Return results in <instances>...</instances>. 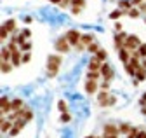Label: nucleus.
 I'll return each instance as SVG.
<instances>
[{
	"label": "nucleus",
	"instance_id": "obj_1",
	"mask_svg": "<svg viewBox=\"0 0 146 138\" xmlns=\"http://www.w3.org/2000/svg\"><path fill=\"white\" fill-rule=\"evenodd\" d=\"M59 65H61V58L56 56V54H50L49 60H47V68H49V72L47 75L49 77H54L58 72H59Z\"/></svg>",
	"mask_w": 146,
	"mask_h": 138
},
{
	"label": "nucleus",
	"instance_id": "obj_2",
	"mask_svg": "<svg viewBox=\"0 0 146 138\" xmlns=\"http://www.w3.org/2000/svg\"><path fill=\"white\" fill-rule=\"evenodd\" d=\"M98 103H99L101 107H111V105L117 103V98L111 96V94H108L106 91H101L99 96H98Z\"/></svg>",
	"mask_w": 146,
	"mask_h": 138
},
{
	"label": "nucleus",
	"instance_id": "obj_3",
	"mask_svg": "<svg viewBox=\"0 0 146 138\" xmlns=\"http://www.w3.org/2000/svg\"><path fill=\"white\" fill-rule=\"evenodd\" d=\"M139 46H141L139 39H137L136 35H129V37H127V40H125L123 49H127L129 53H132V51H137V47H139Z\"/></svg>",
	"mask_w": 146,
	"mask_h": 138
},
{
	"label": "nucleus",
	"instance_id": "obj_4",
	"mask_svg": "<svg viewBox=\"0 0 146 138\" xmlns=\"http://www.w3.org/2000/svg\"><path fill=\"white\" fill-rule=\"evenodd\" d=\"M66 39H68L70 46H78V44H80L82 35H80V33H78L77 30H70V31L66 33Z\"/></svg>",
	"mask_w": 146,
	"mask_h": 138
},
{
	"label": "nucleus",
	"instance_id": "obj_5",
	"mask_svg": "<svg viewBox=\"0 0 146 138\" xmlns=\"http://www.w3.org/2000/svg\"><path fill=\"white\" fill-rule=\"evenodd\" d=\"M0 109H2V115L9 114L12 110V101H9L7 96H2V98H0Z\"/></svg>",
	"mask_w": 146,
	"mask_h": 138
},
{
	"label": "nucleus",
	"instance_id": "obj_6",
	"mask_svg": "<svg viewBox=\"0 0 146 138\" xmlns=\"http://www.w3.org/2000/svg\"><path fill=\"white\" fill-rule=\"evenodd\" d=\"M56 49L59 51V53H68V51H70V42H68V39H66V37L59 39V40L56 42Z\"/></svg>",
	"mask_w": 146,
	"mask_h": 138
},
{
	"label": "nucleus",
	"instance_id": "obj_7",
	"mask_svg": "<svg viewBox=\"0 0 146 138\" xmlns=\"http://www.w3.org/2000/svg\"><path fill=\"white\" fill-rule=\"evenodd\" d=\"M101 66H103V63L94 56V58H90V61H89V72H101Z\"/></svg>",
	"mask_w": 146,
	"mask_h": 138
},
{
	"label": "nucleus",
	"instance_id": "obj_8",
	"mask_svg": "<svg viewBox=\"0 0 146 138\" xmlns=\"http://www.w3.org/2000/svg\"><path fill=\"white\" fill-rule=\"evenodd\" d=\"M101 75L104 77V80H111L113 70H111V66H110L108 63H103V66H101Z\"/></svg>",
	"mask_w": 146,
	"mask_h": 138
},
{
	"label": "nucleus",
	"instance_id": "obj_9",
	"mask_svg": "<svg viewBox=\"0 0 146 138\" xmlns=\"http://www.w3.org/2000/svg\"><path fill=\"white\" fill-rule=\"evenodd\" d=\"M127 37H129V35H125L123 31H120L118 35L115 37V47H117L118 51H120V49H123V46H125V40H127Z\"/></svg>",
	"mask_w": 146,
	"mask_h": 138
},
{
	"label": "nucleus",
	"instance_id": "obj_10",
	"mask_svg": "<svg viewBox=\"0 0 146 138\" xmlns=\"http://www.w3.org/2000/svg\"><path fill=\"white\" fill-rule=\"evenodd\" d=\"M25 124H26V121L25 119H17V121H14V128L11 129V135L14 136V135H17L23 128H25Z\"/></svg>",
	"mask_w": 146,
	"mask_h": 138
},
{
	"label": "nucleus",
	"instance_id": "obj_11",
	"mask_svg": "<svg viewBox=\"0 0 146 138\" xmlns=\"http://www.w3.org/2000/svg\"><path fill=\"white\" fill-rule=\"evenodd\" d=\"M84 88H85V91H87L89 94H94V93L98 91V80H89V79H87V82H85Z\"/></svg>",
	"mask_w": 146,
	"mask_h": 138
},
{
	"label": "nucleus",
	"instance_id": "obj_12",
	"mask_svg": "<svg viewBox=\"0 0 146 138\" xmlns=\"http://www.w3.org/2000/svg\"><path fill=\"white\" fill-rule=\"evenodd\" d=\"M104 135H117L118 136V133H120V129H118V126H115V124H111V123H108V124H104Z\"/></svg>",
	"mask_w": 146,
	"mask_h": 138
},
{
	"label": "nucleus",
	"instance_id": "obj_13",
	"mask_svg": "<svg viewBox=\"0 0 146 138\" xmlns=\"http://www.w3.org/2000/svg\"><path fill=\"white\" fill-rule=\"evenodd\" d=\"M14 128V123H12V121H4V117H2V121H0V129H2V135L4 133H7V131H11Z\"/></svg>",
	"mask_w": 146,
	"mask_h": 138
},
{
	"label": "nucleus",
	"instance_id": "obj_14",
	"mask_svg": "<svg viewBox=\"0 0 146 138\" xmlns=\"http://www.w3.org/2000/svg\"><path fill=\"white\" fill-rule=\"evenodd\" d=\"M23 53H19V51H16V53H12V58H11V63L14 65V66H19L21 63H23V56H21Z\"/></svg>",
	"mask_w": 146,
	"mask_h": 138
},
{
	"label": "nucleus",
	"instance_id": "obj_15",
	"mask_svg": "<svg viewBox=\"0 0 146 138\" xmlns=\"http://www.w3.org/2000/svg\"><path fill=\"white\" fill-rule=\"evenodd\" d=\"M0 54H2V61H11V58H12V53H11V49L7 47V46H4L2 47V53H0Z\"/></svg>",
	"mask_w": 146,
	"mask_h": 138
},
{
	"label": "nucleus",
	"instance_id": "obj_16",
	"mask_svg": "<svg viewBox=\"0 0 146 138\" xmlns=\"http://www.w3.org/2000/svg\"><path fill=\"white\" fill-rule=\"evenodd\" d=\"M118 58H120L123 63H129V61H131V54H129V51H127V49H120V51H118Z\"/></svg>",
	"mask_w": 146,
	"mask_h": 138
},
{
	"label": "nucleus",
	"instance_id": "obj_17",
	"mask_svg": "<svg viewBox=\"0 0 146 138\" xmlns=\"http://www.w3.org/2000/svg\"><path fill=\"white\" fill-rule=\"evenodd\" d=\"M80 42L84 44V46H90V44H92L94 42V35H90V33H85V35H82V39H80Z\"/></svg>",
	"mask_w": 146,
	"mask_h": 138
},
{
	"label": "nucleus",
	"instance_id": "obj_18",
	"mask_svg": "<svg viewBox=\"0 0 146 138\" xmlns=\"http://www.w3.org/2000/svg\"><path fill=\"white\" fill-rule=\"evenodd\" d=\"M118 5H120V9H123V12H127V11L132 9V2H129V0H120Z\"/></svg>",
	"mask_w": 146,
	"mask_h": 138
},
{
	"label": "nucleus",
	"instance_id": "obj_19",
	"mask_svg": "<svg viewBox=\"0 0 146 138\" xmlns=\"http://www.w3.org/2000/svg\"><path fill=\"white\" fill-rule=\"evenodd\" d=\"M136 79H137L139 82L146 79V70L143 68V65H141V68H137V70H136Z\"/></svg>",
	"mask_w": 146,
	"mask_h": 138
},
{
	"label": "nucleus",
	"instance_id": "obj_20",
	"mask_svg": "<svg viewBox=\"0 0 146 138\" xmlns=\"http://www.w3.org/2000/svg\"><path fill=\"white\" fill-rule=\"evenodd\" d=\"M12 63H7V61H2L0 63V68H2V74H9L11 70H12Z\"/></svg>",
	"mask_w": 146,
	"mask_h": 138
},
{
	"label": "nucleus",
	"instance_id": "obj_21",
	"mask_svg": "<svg viewBox=\"0 0 146 138\" xmlns=\"http://www.w3.org/2000/svg\"><path fill=\"white\" fill-rule=\"evenodd\" d=\"M21 109H25V105H23V100L16 98V100L12 101V110H21Z\"/></svg>",
	"mask_w": 146,
	"mask_h": 138
},
{
	"label": "nucleus",
	"instance_id": "obj_22",
	"mask_svg": "<svg viewBox=\"0 0 146 138\" xmlns=\"http://www.w3.org/2000/svg\"><path fill=\"white\" fill-rule=\"evenodd\" d=\"M7 37H9V30L2 25V28H0V40H7Z\"/></svg>",
	"mask_w": 146,
	"mask_h": 138
},
{
	"label": "nucleus",
	"instance_id": "obj_23",
	"mask_svg": "<svg viewBox=\"0 0 146 138\" xmlns=\"http://www.w3.org/2000/svg\"><path fill=\"white\" fill-rule=\"evenodd\" d=\"M96 58H98L101 63H104V60H106V51H104V49H99L98 53H96Z\"/></svg>",
	"mask_w": 146,
	"mask_h": 138
},
{
	"label": "nucleus",
	"instance_id": "obj_24",
	"mask_svg": "<svg viewBox=\"0 0 146 138\" xmlns=\"http://www.w3.org/2000/svg\"><path fill=\"white\" fill-rule=\"evenodd\" d=\"M101 72H87V79L89 80H99Z\"/></svg>",
	"mask_w": 146,
	"mask_h": 138
},
{
	"label": "nucleus",
	"instance_id": "obj_25",
	"mask_svg": "<svg viewBox=\"0 0 146 138\" xmlns=\"http://www.w3.org/2000/svg\"><path fill=\"white\" fill-rule=\"evenodd\" d=\"M139 12H141L139 9H136V7H132L131 11H127V12H123V14H129V16H131V18H139Z\"/></svg>",
	"mask_w": 146,
	"mask_h": 138
},
{
	"label": "nucleus",
	"instance_id": "obj_26",
	"mask_svg": "<svg viewBox=\"0 0 146 138\" xmlns=\"http://www.w3.org/2000/svg\"><path fill=\"white\" fill-rule=\"evenodd\" d=\"M4 26H5L9 31H14V28H16V21H14V19H9V21L4 23Z\"/></svg>",
	"mask_w": 146,
	"mask_h": 138
},
{
	"label": "nucleus",
	"instance_id": "obj_27",
	"mask_svg": "<svg viewBox=\"0 0 146 138\" xmlns=\"http://www.w3.org/2000/svg\"><path fill=\"white\" fill-rule=\"evenodd\" d=\"M137 135H139V129H137V128H131V131L127 133L125 138H137Z\"/></svg>",
	"mask_w": 146,
	"mask_h": 138
},
{
	"label": "nucleus",
	"instance_id": "obj_28",
	"mask_svg": "<svg viewBox=\"0 0 146 138\" xmlns=\"http://www.w3.org/2000/svg\"><path fill=\"white\" fill-rule=\"evenodd\" d=\"M125 72L129 74V75H136V68H134L131 63H125Z\"/></svg>",
	"mask_w": 146,
	"mask_h": 138
},
{
	"label": "nucleus",
	"instance_id": "obj_29",
	"mask_svg": "<svg viewBox=\"0 0 146 138\" xmlns=\"http://www.w3.org/2000/svg\"><path fill=\"white\" fill-rule=\"evenodd\" d=\"M137 53H139L141 58H146V44H141V46L137 47Z\"/></svg>",
	"mask_w": 146,
	"mask_h": 138
},
{
	"label": "nucleus",
	"instance_id": "obj_30",
	"mask_svg": "<svg viewBox=\"0 0 146 138\" xmlns=\"http://www.w3.org/2000/svg\"><path fill=\"white\" fill-rule=\"evenodd\" d=\"M21 51H25V53H30V51H31V42H23L21 44Z\"/></svg>",
	"mask_w": 146,
	"mask_h": 138
},
{
	"label": "nucleus",
	"instance_id": "obj_31",
	"mask_svg": "<svg viewBox=\"0 0 146 138\" xmlns=\"http://www.w3.org/2000/svg\"><path fill=\"white\" fill-rule=\"evenodd\" d=\"M129 63H131V65H132V66L136 68V70H137V68H141V63H139V58H132V56H131V61H129Z\"/></svg>",
	"mask_w": 146,
	"mask_h": 138
},
{
	"label": "nucleus",
	"instance_id": "obj_32",
	"mask_svg": "<svg viewBox=\"0 0 146 138\" xmlns=\"http://www.w3.org/2000/svg\"><path fill=\"white\" fill-rule=\"evenodd\" d=\"M85 0H71V7H84Z\"/></svg>",
	"mask_w": 146,
	"mask_h": 138
},
{
	"label": "nucleus",
	"instance_id": "obj_33",
	"mask_svg": "<svg viewBox=\"0 0 146 138\" xmlns=\"http://www.w3.org/2000/svg\"><path fill=\"white\" fill-rule=\"evenodd\" d=\"M87 51H89V53H98V51H99V46H98L96 42H92V44L87 47Z\"/></svg>",
	"mask_w": 146,
	"mask_h": 138
},
{
	"label": "nucleus",
	"instance_id": "obj_34",
	"mask_svg": "<svg viewBox=\"0 0 146 138\" xmlns=\"http://www.w3.org/2000/svg\"><path fill=\"white\" fill-rule=\"evenodd\" d=\"M123 14V11H120V9H117V11H113L111 14H110V18L111 19H117V18H120V16Z\"/></svg>",
	"mask_w": 146,
	"mask_h": 138
},
{
	"label": "nucleus",
	"instance_id": "obj_35",
	"mask_svg": "<svg viewBox=\"0 0 146 138\" xmlns=\"http://www.w3.org/2000/svg\"><path fill=\"white\" fill-rule=\"evenodd\" d=\"M131 128H132V126H129V124H120V126H118V129H120L122 133H125V135L131 131Z\"/></svg>",
	"mask_w": 146,
	"mask_h": 138
},
{
	"label": "nucleus",
	"instance_id": "obj_36",
	"mask_svg": "<svg viewBox=\"0 0 146 138\" xmlns=\"http://www.w3.org/2000/svg\"><path fill=\"white\" fill-rule=\"evenodd\" d=\"M58 109H59V112H66V103L63 101V100H59V103H58Z\"/></svg>",
	"mask_w": 146,
	"mask_h": 138
},
{
	"label": "nucleus",
	"instance_id": "obj_37",
	"mask_svg": "<svg viewBox=\"0 0 146 138\" xmlns=\"http://www.w3.org/2000/svg\"><path fill=\"white\" fill-rule=\"evenodd\" d=\"M61 121H63V123H68V121H71V115H70L68 112H64V114L61 115Z\"/></svg>",
	"mask_w": 146,
	"mask_h": 138
},
{
	"label": "nucleus",
	"instance_id": "obj_38",
	"mask_svg": "<svg viewBox=\"0 0 146 138\" xmlns=\"http://www.w3.org/2000/svg\"><path fill=\"white\" fill-rule=\"evenodd\" d=\"M21 35H23L25 39H30V37H31V31H30V30H23V31H21Z\"/></svg>",
	"mask_w": 146,
	"mask_h": 138
},
{
	"label": "nucleus",
	"instance_id": "obj_39",
	"mask_svg": "<svg viewBox=\"0 0 146 138\" xmlns=\"http://www.w3.org/2000/svg\"><path fill=\"white\" fill-rule=\"evenodd\" d=\"M30 58H31V54H30V53H23V63H28V61H30Z\"/></svg>",
	"mask_w": 146,
	"mask_h": 138
},
{
	"label": "nucleus",
	"instance_id": "obj_40",
	"mask_svg": "<svg viewBox=\"0 0 146 138\" xmlns=\"http://www.w3.org/2000/svg\"><path fill=\"white\" fill-rule=\"evenodd\" d=\"M108 88H110V80H104V82L101 84V91H106Z\"/></svg>",
	"mask_w": 146,
	"mask_h": 138
},
{
	"label": "nucleus",
	"instance_id": "obj_41",
	"mask_svg": "<svg viewBox=\"0 0 146 138\" xmlns=\"http://www.w3.org/2000/svg\"><path fill=\"white\" fill-rule=\"evenodd\" d=\"M66 5H71V0H61L59 7H66Z\"/></svg>",
	"mask_w": 146,
	"mask_h": 138
},
{
	"label": "nucleus",
	"instance_id": "obj_42",
	"mask_svg": "<svg viewBox=\"0 0 146 138\" xmlns=\"http://www.w3.org/2000/svg\"><path fill=\"white\" fill-rule=\"evenodd\" d=\"M131 2H132V7H134V5H137V7H139V5L143 4V0H131Z\"/></svg>",
	"mask_w": 146,
	"mask_h": 138
},
{
	"label": "nucleus",
	"instance_id": "obj_43",
	"mask_svg": "<svg viewBox=\"0 0 146 138\" xmlns=\"http://www.w3.org/2000/svg\"><path fill=\"white\" fill-rule=\"evenodd\" d=\"M80 9H82V7H71V12H73V14H80Z\"/></svg>",
	"mask_w": 146,
	"mask_h": 138
},
{
	"label": "nucleus",
	"instance_id": "obj_44",
	"mask_svg": "<svg viewBox=\"0 0 146 138\" xmlns=\"http://www.w3.org/2000/svg\"><path fill=\"white\" fill-rule=\"evenodd\" d=\"M122 26H123L122 23H117V25H115V30H117V31L120 33V31H122Z\"/></svg>",
	"mask_w": 146,
	"mask_h": 138
},
{
	"label": "nucleus",
	"instance_id": "obj_45",
	"mask_svg": "<svg viewBox=\"0 0 146 138\" xmlns=\"http://www.w3.org/2000/svg\"><path fill=\"white\" fill-rule=\"evenodd\" d=\"M85 47H87V46H84V44H82V42H80V44H78V46H77V49H78V51H84V49H85Z\"/></svg>",
	"mask_w": 146,
	"mask_h": 138
},
{
	"label": "nucleus",
	"instance_id": "obj_46",
	"mask_svg": "<svg viewBox=\"0 0 146 138\" xmlns=\"http://www.w3.org/2000/svg\"><path fill=\"white\" fill-rule=\"evenodd\" d=\"M137 138H146V131H139V135H137Z\"/></svg>",
	"mask_w": 146,
	"mask_h": 138
},
{
	"label": "nucleus",
	"instance_id": "obj_47",
	"mask_svg": "<svg viewBox=\"0 0 146 138\" xmlns=\"http://www.w3.org/2000/svg\"><path fill=\"white\" fill-rule=\"evenodd\" d=\"M103 138H118L117 135H103Z\"/></svg>",
	"mask_w": 146,
	"mask_h": 138
},
{
	"label": "nucleus",
	"instance_id": "obj_48",
	"mask_svg": "<svg viewBox=\"0 0 146 138\" xmlns=\"http://www.w3.org/2000/svg\"><path fill=\"white\" fill-rule=\"evenodd\" d=\"M141 65H143V68L146 70V58H143V63H141Z\"/></svg>",
	"mask_w": 146,
	"mask_h": 138
},
{
	"label": "nucleus",
	"instance_id": "obj_49",
	"mask_svg": "<svg viewBox=\"0 0 146 138\" xmlns=\"http://www.w3.org/2000/svg\"><path fill=\"white\" fill-rule=\"evenodd\" d=\"M141 112H143V114L146 115V107H141Z\"/></svg>",
	"mask_w": 146,
	"mask_h": 138
},
{
	"label": "nucleus",
	"instance_id": "obj_50",
	"mask_svg": "<svg viewBox=\"0 0 146 138\" xmlns=\"http://www.w3.org/2000/svg\"><path fill=\"white\" fill-rule=\"evenodd\" d=\"M143 100H146V93H144V94H143Z\"/></svg>",
	"mask_w": 146,
	"mask_h": 138
},
{
	"label": "nucleus",
	"instance_id": "obj_51",
	"mask_svg": "<svg viewBox=\"0 0 146 138\" xmlns=\"http://www.w3.org/2000/svg\"><path fill=\"white\" fill-rule=\"evenodd\" d=\"M87 138H94V136H87Z\"/></svg>",
	"mask_w": 146,
	"mask_h": 138
},
{
	"label": "nucleus",
	"instance_id": "obj_52",
	"mask_svg": "<svg viewBox=\"0 0 146 138\" xmlns=\"http://www.w3.org/2000/svg\"><path fill=\"white\" fill-rule=\"evenodd\" d=\"M94 138H98V136H94Z\"/></svg>",
	"mask_w": 146,
	"mask_h": 138
}]
</instances>
